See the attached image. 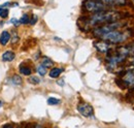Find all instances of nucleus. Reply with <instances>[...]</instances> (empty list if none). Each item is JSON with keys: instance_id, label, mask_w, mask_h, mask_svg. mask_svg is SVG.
I'll list each match as a JSON object with an SVG mask.
<instances>
[{"instance_id": "nucleus-1", "label": "nucleus", "mask_w": 134, "mask_h": 128, "mask_svg": "<svg viewBox=\"0 0 134 128\" xmlns=\"http://www.w3.org/2000/svg\"><path fill=\"white\" fill-rule=\"evenodd\" d=\"M128 15L123 14L122 12L115 10V9H108V10H104L100 12L97 14H93L92 16L86 19L85 21V27L86 29L88 28H95L101 25L107 24V23H113V22H118V21H122V19H124L125 17Z\"/></svg>"}, {"instance_id": "nucleus-2", "label": "nucleus", "mask_w": 134, "mask_h": 128, "mask_svg": "<svg viewBox=\"0 0 134 128\" xmlns=\"http://www.w3.org/2000/svg\"><path fill=\"white\" fill-rule=\"evenodd\" d=\"M130 30H115V31L108 32L105 35H103L100 39L105 40L111 45H121L127 41L131 37Z\"/></svg>"}, {"instance_id": "nucleus-3", "label": "nucleus", "mask_w": 134, "mask_h": 128, "mask_svg": "<svg viewBox=\"0 0 134 128\" xmlns=\"http://www.w3.org/2000/svg\"><path fill=\"white\" fill-rule=\"evenodd\" d=\"M126 22L125 21H118V22H113V23H107L104 25H101L98 27H95L93 29V35L95 37L101 38L103 35H105L106 33L115 30H121L122 28H124L126 26Z\"/></svg>"}, {"instance_id": "nucleus-4", "label": "nucleus", "mask_w": 134, "mask_h": 128, "mask_svg": "<svg viewBox=\"0 0 134 128\" xmlns=\"http://www.w3.org/2000/svg\"><path fill=\"white\" fill-rule=\"evenodd\" d=\"M84 7L88 13H91V14H97L100 12L111 9L110 6L102 3L98 0H86L84 3Z\"/></svg>"}, {"instance_id": "nucleus-5", "label": "nucleus", "mask_w": 134, "mask_h": 128, "mask_svg": "<svg viewBox=\"0 0 134 128\" xmlns=\"http://www.w3.org/2000/svg\"><path fill=\"white\" fill-rule=\"evenodd\" d=\"M94 47L96 48V50L101 53V54H106V55H108L109 53H111V51H113V48H114V45H111V44H109V42H107V41H105V40H97V41H95L94 42Z\"/></svg>"}, {"instance_id": "nucleus-6", "label": "nucleus", "mask_w": 134, "mask_h": 128, "mask_svg": "<svg viewBox=\"0 0 134 128\" xmlns=\"http://www.w3.org/2000/svg\"><path fill=\"white\" fill-rule=\"evenodd\" d=\"M77 112L80 113L85 118H91L94 116V109L91 104L87 102H82L77 104Z\"/></svg>"}, {"instance_id": "nucleus-7", "label": "nucleus", "mask_w": 134, "mask_h": 128, "mask_svg": "<svg viewBox=\"0 0 134 128\" xmlns=\"http://www.w3.org/2000/svg\"><path fill=\"white\" fill-rule=\"evenodd\" d=\"M121 81H122V84L124 86V88H131V87H134V69L133 70H127L124 76L121 78Z\"/></svg>"}, {"instance_id": "nucleus-8", "label": "nucleus", "mask_w": 134, "mask_h": 128, "mask_svg": "<svg viewBox=\"0 0 134 128\" xmlns=\"http://www.w3.org/2000/svg\"><path fill=\"white\" fill-rule=\"evenodd\" d=\"M101 1L102 3L110 6V7H114V6H125L128 4V0H98Z\"/></svg>"}, {"instance_id": "nucleus-9", "label": "nucleus", "mask_w": 134, "mask_h": 128, "mask_svg": "<svg viewBox=\"0 0 134 128\" xmlns=\"http://www.w3.org/2000/svg\"><path fill=\"white\" fill-rule=\"evenodd\" d=\"M16 58V54L13 51H6L2 54V61L4 62H10Z\"/></svg>"}, {"instance_id": "nucleus-10", "label": "nucleus", "mask_w": 134, "mask_h": 128, "mask_svg": "<svg viewBox=\"0 0 134 128\" xmlns=\"http://www.w3.org/2000/svg\"><path fill=\"white\" fill-rule=\"evenodd\" d=\"M9 39H10V34H9V32L3 31L0 34V44H1V46H6L7 42L9 41Z\"/></svg>"}, {"instance_id": "nucleus-11", "label": "nucleus", "mask_w": 134, "mask_h": 128, "mask_svg": "<svg viewBox=\"0 0 134 128\" xmlns=\"http://www.w3.org/2000/svg\"><path fill=\"white\" fill-rule=\"evenodd\" d=\"M63 68H58V67H54V68H52L50 70V73H49V76H50L52 79H57V78H59L60 77V74L63 72Z\"/></svg>"}, {"instance_id": "nucleus-12", "label": "nucleus", "mask_w": 134, "mask_h": 128, "mask_svg": "<svg viewBox=\"0 0 134 128\" xmlns=\"http://www.w3.org/2000/svg\"><path fill=\"white\" fill-rule=\"evenodd\" d=\"M19 69H20V72L23 76H27L28 77V76H30L32 73V68L30 66H27V65H24V64H21Z\"/></svg>"}, {"instance_id": "nucleus-13", "label": "nucleus", "mask_w": 134, "mask_h": 128, "mask_svg": "<svg viewBox=\"0 0 134 128\" xmlns=\"http://www.w3.org/2000/svg\"><path fill=\"white\" fill-rule=\"evenodd\" d=\"M41 65H43V66L48 69V68H51V67L54 65V62H53V60L50 59V58L43 57V59H42V61H41Z\"/></svg>"}, {"instance_id": "nucleus-14", "label": "nucleus", "mask_w": 134, "mask_h": 128, "mask_svg": "<svg viewBox=\"0 0 134 128\" xmlns=\"http://www.w3.org/2000/svg\"><path fill=\"white\" fill-rule=\"evenodd\" d=\"M36 71H37V73H38L39 76H41V77H43V76L47 74V68H46L43 65H41V64H39V65L37 66Z\"/></svg>"}, {"instance_id": "nucleus-15", "label": "nucleus", "mask_w": 134, "mask_h": 128, "mask_svg": "<svg viewBox=\"0 0 134 128\" xmlns=\"http://www.w3.org/2000/svg\"><path fill=\"white\" fill-rule=\"evenodd\" d=\"M60 102H61V100L58 98H55V97H50L48 99V104H50V105H57Z\"/></svg>"}, {"instance_id": "nucleus-16", "label": "nucleus", "mask_w": 134, "mask_h": 128, "mask_svg": "<svg viewBox=\"0 0 134 128\" xmlns=\"http://www.w3.org/2000/svg\"><path fill=\"white\" fill-rule=\"evenodd\" d=\"M28 23H30V18H29L28 15L25 14L20 19V24H28Z\"/></svg>"}, {"instance_id": "nucleus-17", "label": "nucleus", "mask_w": 134, "mask_h": 128, "mask_svg": "<svg viewBox=\"0 0 134 128\" xmlns=\"http://www.w3.org/2000/svg\"><path fill=\"white\" fill-rule=\"evenodd\" d=\"M13 84L16 85V86L21 85V84H22V78H21L20 76H18V74L14 76V77H13Z\"/></svg>"}, {"instance_id": "nucleus-18", "label": "nucleus", "mask_w": 134, "mask_h": 128, "mask_svg": "<svg viewBox=\"0 0 134 128\" xmlns=\"http://www.w3.org/2000/svg\"><path fill=\"white\" fill-rule=\"evenodd\" d=\"M28 81H29V83H31V84H33V85H37V84H39V83H40V79H39L38 77H36V76H32V77H30Z\"/></svg>"}, {"instance_id": "nucleus-19", "label": "nucleus", "mask_w": 134, "mask_h": 128, "mask_svg": "<svg viewBox=\"0 0 134 128\" xmlns=\"http://www.w3.org/2000/svg\"><path fill=\"white\" fill-rule=\"evenodd\" d=\"M7 16H8V9L0 7V18L5 19V18H7Z\"/></svg>"}, {"instance_id": "nucleus-20", "label": "nucleus", "mask_w": 134, "mask_h": 128, "mask_svg": "<svg viewBox=\"0 0 134 128\" xmlns=\"http://www.w3.org/2000/svg\"><path fill=\"white\" fill-rule=\"evenodd\" d=\"M19 40V35L16 31L12 32V44H17Z\"/></svg>"}, {"instance_id": "nucleus-21", "label": "nucleus", "mask_w": 134, "mask_h": 128, "mask_svg": "<svg viewBox=\"0 0 134 128\" xmlns=\"http://www.w3.org/2000/svg\"><path fill=\"white\" fill-rule=\"evenodd\" d=\"M37 19H38V18H37L36 16H33V18H32V19L30 20V24H32V25H34V24H35V23L37 22Z\"/></svg>"}, {"instance_id": "nucleus-22", "label": "nucleus", "mask_w": 134, "mask_h": 128, "mask_svg": "<svg viewBox=\"0 0 134 128\" xmlns=\"http://www.w3.org/2000/svg\"><path fill=\"white\" fill-rule=\"evenodd\" d=\"M12 23L15 24V25H19L20 24V21H18L17 19H12Z\"/></svg>"}, {"instance_id": "nucleus-23", "label": "nucleus", "mask_w": 134, "mask_h": 128, "mask_svg": "<svg viewBox=\"0 0 134 128\" xmlns=\"http://www.w3.org/2000/svg\"><path fill=\"white\" fill-rule=\"evenodd\" d=\"M1 128H14V127H13L12 124H6V125H4L3 127H1Z\"/></svg>"}, {"instance_id": "nucleus-24", "label": "nucleus", "mask_w": 134, "mask_h": 128, "mask_svg": "<svg viewBox=\"0 0 134 128\" xmlns=\"http://www.w3.org/2000/svg\"><path fill=\"white\" fill-rule=\"evenodd\" d=\"M32 128H43V127H42V126H41L40 124H35V125H34V126Z\"/></svg>"}, {"instance_id": "nucleus-25", "label": "nucleus", "mask_w": 134, "mask_h": 128, "mask_svg": "<svg viewBox=\"0 0 134 128\" xmlns=\"http://www.w3.org/2000/svg\"><path fill=\"white\" fill-rule=\"evenodd\" d=\"M58 84H59L60 86H63V85H64V82H63V81H59V82H58Z\"/></svg>"}, {"instance_id": "nucleus-26", "label": "nucleus", "mask_w": 134, "mask_h": 128, "mask_svg": "<svg viewBox=\"0 0 134 128\" xmlns=\"http://www.w3.org/2000/svg\"><path fill=\"white\" fill-rule=\"evenodd\" d=\"M133 2H134V0H133Z\"/></svg>"}, {"instance_id": "nucleus-27", "label": "nucleus", "mask_w": 134, "mask_h": 128, "mask_svg": "<svg viewBox=\"0 0 134 128\" xmlns=\"http://www.w3.org/2000/svg\"><path fill=\"white\" fill-rule=\"evenodd\" d=\"M18 128H19V127H18Z\"/></svg>"}]
</instances>
